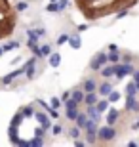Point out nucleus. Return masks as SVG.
I'll return each mask as SVG.
<instances>
[{"label":"nucleus","instance_id":"1","mask_svg":"<svg viewBox=\"0 0 139 147\" xmlns=\"http://www.w3.org/2000/svg\"><path fill=\"white\" fill-rule=\"evenodd\" d=\"M109 61V54H105V52H99V54L91 59L90 63V69L91 71H101L103 67H105V63Z\"/></svg>","mask_w":139,"mask_h":147},{"label":"nucleus","instance_id":"2","mask_svg":"<svg viewBox=\"0 0 139 147\" xmlns=\"http://www.w3.org/2000/svg\"><path fill=\"white\" fill-rule=\"evenodd\" d=\"M114 136H116V130H114L111 124L97 130V138H99L101 142H111V140H114Z\"/></svg>","mask_w":139,"mask_h":147},{"label":"nucleus","instance_id":"3","mask_svg":"<svg viewBox=\"0 0 139 147\" xmlns=\"http://www.w3.org/2000/svg\"><path fill=\"white\" fill-rule=\"evenodd\" d=\"M126 75H134V67L130 63H124V65H118L116 63V76L118 78H124Z\"/></svg>","mask_w":139,"mask_h":147},{"label":"nucleus","instance_id":"4","mask_svg":"<svg viewBox=\"0 0 139 147\" xmlns=\"http://www.w3.org/2000/svg\"><path fill=\"white\" fill-rule=\"evenodd\" d=\"M126 109L128 111H139V103L134 96H128V99H126Z\"/></svg>","mask_w":139,"mask_h":147},{"label":"nucleus","instance_id":"5","mask_svg":"<svg viewBox=\"0 0 139 147\" xmlns=\"http://www.w3.org/2000/svg\"><path fill=\"white\" fill-rule=\"evenodd\" d=\"M118 117H120V113H118L116 109H111V111H109V115H107V124L114 126L118 122Z\"/></svg>","mask_w":139,"mask_h":147},{"label":"nucleus","instance_id":"6","mask_svg":"<svg viewBox=\"0 0 139 147\" xmlns=\"http://www.w3.org/2000/svg\"><path fill=\"white\" fill-rule=\"evenodd\" d=\"M99 113H101V111L97 109V105H88V117H90L91 120H99Z\"/></svg>","mask_w":139,"mask_h":147},{"label":"nucleus","instance_id":"7","mask_svg":"<svg viewBox=\"0 0 139 147\" xmlns=\"http://www.w3.org/2000/svg\"><path fill=\"white\" fill-rule=\"evenodd\" d=\"M34 61H36V55H34V57H31V59H29V63L25 65V73H27L29 78H32V76H34Z\"/></svg>","mask_w":139,"mask_h":147},{"label":"nucleus","instance_id":"8","mask_svg":"<svg viewBox=\"0 0 139 147\" xmlns=\"http://www.w3.org/2000/svg\"><path fill=\"white\" fill-rule=\"evenodd\" d=\"M97 94L95 92H86V99H84V103L86 105H97Z\"/></svg>","mask_w":139,"mask_h":147},{"label":"nucleus","instance_id":"9","mask_svg":"<svg viewBox=\"0 0 139 147\" xmlns=\"http://www.w3.org/2000/svg\"><path fill=\"white\" fill-rule=\"evenodd\" d=\"M25 71V67H21V69H17V71H13V73H10V75H6L4 78H2V82H4V84H10L11 80H13V78H15L17 75H21V73Z\"/></svg>","mask_w":139,"mask_h":147},{"label":"nucleus","instance_id":"10","mask_svg":"<svg viewBox=\"0 0 139 147\" xmlns=\"http://www.w3.org/2000/svg\"><path fill=\"white\" fill-rule=\"evenodd\" d=\"M88 122H90V117H88V115H78V119H76V126H80V128H88Z\"/></svg>","mask_w":139,"mask_h":147},{"label":"nucleus","instance_id":"11","mask_svg":"<svg viewBox=\"0 0 139 147\" xmlns=\"http://www.w3.org/2000/svg\"><path fill=\"white\" fill-rule=\"evenodd\" d=\"M97 92L101 94V96H109V94L112 92V86H111V82H103L101 86H99V90Z\"/></svg>","mask_w":139,"mask_h":147},{"label":"nucleus","instance_id":"12","mask_svg":"<svg viewBox=\"0 0 139 147\" xmlns=\"http://www.w3.org/2000/svg\"><path fill=\"white\" fill-rule=\"evenodd\" d=\"M101 75L107 78V76H111V75H116V63L114 65H111V67H103L101 69Z\"/></svg>","mask_w":139,"mask_h":147},{"label":"nucleus","instance_id":"13","mask_svg":"<svg viewBox=\"0 0 139 147\" xmlns=\"http://www.w3.org/2000/svg\"><path fill=\"white\" fill-rule=\"evenodd\" d=\"M95 88H97V84L91 78H88V80L84 82V92H95Z\"/></svg>","mask_w":139,"mask_h":147},{"label":"nucleus","instance_id":"14","mask_svg":"<svg viewBox=\"0 0 139 147\" xmlns=\"http://www.w3.org/2000/svg\"><path fill=\"white\" fill-rule=\"evenodd\" d=\"M23 117H25L23 111L15 113V115H13V119H11V126H19V124H21V120H23Z\"/></svg>","mask_w":139,"mask_h":147},{"label":"nucleus","instance_id":"15","mask_svg":"<svg viewBox=\"0 0 139 147\" xmlns=\"http://www.w3.org/2000/svg\"><path fill=\"white\" fill-rule=\"evenodd\" d=\"M109 105H111V101H109V98H105V99H101V101H97V109L103 113V111L109 109Z\"/></svg>","mask_w":139,"mask_h":147},{"label":"nucleus","instance_id":"16","mask_svg":"<svg viewBox=\"0 0 139 147\" xmlns=\"http://www.w3.org/2000/svg\"><path fill=\"white\" fill-rule=\"evenodd\" d=\"M59 63H61V55L59 54H52L50 55V65L52 67H59Z\"/></svg>","mask_w":139,"mask_h":147},{"label":"nucleus","instance_id":"17","mask_svg":"<svg viewBox=\"0 0 139 147\" xmlns=\"http://www.w3.org/2000/svg\"><path fill=\"white\" fill-rule=\"evenodd\" d=\"M135 92H139V90H137V86H135V80H134V82H130L128 86H126V94H128V96H134Z\"/></svg>","mask_w":139,"mask_h":147},{"label":"nucleus","instance_id":"18","mask_svg":"<svg viewBox=\"0 0 139 147\" xmlns=\"http://www.w3.org/2000/svg\"><path fill=\"white\" fill-rule=\"evenodd\" d=\"M73 98H75L78 103H82V101L86 99V96H84V92H82V90H75V92H73Z\"/></svg>","mask_w":139,"mask_h":147},{"label":"nucleus","instance_id":"19","mask_svg":"<svg viewBox=\"0 0 139 147\" xmlns=\"http://www.w3.org/2000/svg\"><path fill=\"white\" fill-rule=\"evenodd\" d=\"M76 105H78V101H76L73 96H71V98L65 101V107H67V109H76Z\"/></svg>","mask_w":139,"mask_h":147},{"label":"nucleus","instance_id":"20","mask_svg":"<svg viewBox=\"0 0 139 147\" xmlns=\"http://www.w3.org/2000/svg\"><path fill=\"white\" fill-rule=\"evenodd\" d=\"M109 61H111V63H118V61H120V54H118V50H114V52L109 54Z\"/></svg>","mask_w":139,"mask_h":147},{"label":"nucleus","instance_id":"21","mask_svg":"<svg viewBox=\"0 0 139 147\" xmlns=\"http://www.w3.org/2000/svg\"><path fill=\"white\" fill-rule=\"evenodd\" d=\"M78 115H80V113H78L76 109H67V119H69V120H76V119H78Z\"/></svg>","mask_w":139,"mask_h":147},{"label":"nucleus","instance_id":"22","mask_svg":"<svg viewBox=\"0 0 139 147\" xmlns=\"http://www.w3.org/2000/svg\"><path fill=\"white\" fill-rule=\"evenodd\" d=\"M69 44H71V46H73L75 50H78V48L82 46V44H80V38H78V36H73V38H69Z\"/></svg>","mask_w":139,"mask_h":147},{"label":"nucleus","instance_id":"23","mask_svg":"<svg viewBox=\"0 0 139 147\" xmlns=\"http://www.w3.org/2000/svg\"><path fill=\"white\" fill-rule=\"evenodd\" d=\"M69 136L73 138V140H78V138H80V126H78V128H71Z\"/></svg>","mask_w":139,"mask_h":147},{"label":"nucleus","instance_id":"24","mask_svg":"<svg viewBox=\"0 0 139 147\" xmlns=\"http://www.w3.org/2000/svg\"><path fill=\"white\" fill-rule=\"evenodd\" d=\"M107 98H109V101H111V103H114V101H118V99H120V94H118V92H114V90H112V92L109 94Z\"/></svg>","mask_w":139,"mask_h":147},{"label":"nucleus","instance_id":"25","mask_svg":"<svg viewBox=\"0 0 139 147\" xmlns=\"http://www.w3.org/2000/svg\"><path fill=\"white\" fill-rule=\"evenodd\" d=\"M23 115H25V117H34V109H32L31 105H27V107H23Z\"/></svg>","mask_w":139,"mask_h":147},{"label":"nucleus","instance_id":"26","mask_svg":"<svg viewBox=\"0 0 139 147\" xmlns=\"http://www.w3.org/2000/svg\"><path fill=\"white\" fill-rule=\"evenodd\" d=\"M13 48H19V42H10L4 46V52H8V50H13Z\"/></svg>","mask_w":139,"mask_h":147},{"label":"nucleus","instance_id":"27","mask_svg":"<svg viewBox=\"0 0 139 147\" xmlns=\"http://www.w3.org/2000/svg\"><path fill=\"white\" fill-rule=\"evenodd\" d=\"M42 143H44L42 136H36L34 140H31V145H42Z\"/></svg>","mask_w":139,"mask_h":147},{"label":"nucleus","instance_id":"28","mask_svg":"<svg viewBox=\"0 0 139 147\" xmlns=\"http://www.w3.org/2000/svg\"><path fill=\"white\" fill-rule=\"evenodd\" d=\"M52 132H54V136H59V134L63 132V128H61L59 124H54V126H52Z\"/></svg>","mask_w":139,"mask_h":147},{"label":"nucleus","instance_id":"29","mask_svg":"<svg viewBox=\"0 0 139 147\" xmlns=\"http://www.w3.org/2000/svg\"><path fill=\"white\" fill-rule=\"evenodd\" d=\"M46 10H48V11H59V4H57V2H52Z\"/></svg>","mask_w":139,"mask_h":147},{"label":"nucleus","instance_id":"30","mask_svg":"<svg viewBox=\"0 0 139 147\" xmlns=\"http://www.w3.org/2000/svg\"><path fill=\"white\" fill-rule=\"evenodd\" d=\"M50 103H52V107H54V109H59V105H61V99L52 98V101H50Z\"/></svg>","mask_w":139,"mask_h":147},{"label":"nucleus","instance_id":"31","mask_svg":"<svg viewBox=\"0 0 139 147\" xmlns=\"http://www.w3.org/2000/svg\"><path fill=\"white\" fill-rule=\"evenodd\" d=\"M27 38H34V40H36L38 33H36V31H32V29H29V31H27Z\"/></svg>","mask_w":139,"mask_h":147},{"label":"nucleus","instance_id":"32","mask_svg":"<svg viewBox=\"0 0 139 147\" xmlns=\"http://www.w3.org/2000/svg\"><path fill=\"white\" fill-rule=\"evenodd\" d=\"M15 10H17V11L27 10V2H19V4H15Z\"/></svg>","mask_w":139,"mask_h":147},{"label":"nucleus","instance_id":"33","mask_svg":"<svg viewBox=\"0 0 139 147\" xmlns=\"http://www.w3.org/2000/svg\"><path fill=\"white\" fill-rule=\"evenodd\" d=\"M34 117H36V120H38V122H40V124H42L44 120L48 119V117H46V115H40V113H34Z\"/></svg>","mask_w":139,"mask_h":147},{"label":"nucleus","instance_id":"34","mask_svg":"<svg viewBox=\"0 0 139 147\" xmlns=\"http://www.w3.org/2000/svg\"><path fill=\"white\" fill-rule=\"evenodd\" d=\"M63 42H69V36H67V34H61V36L57 38V44H63Z\"/></svg>","mask_w":139,"mask_h":147},{"label":"nucleus","instance_id":"35","mask_svg":"<svg viewBox=\"0 0 139 147\" xmlns=\"http://www.w3.org/2000/svg\"><path fill=\"white\" fill-rule=\"evenodd\" d=\"M42 54L44 55H52V48H50V46H42Z\"/></svg>","mask_w":139,"mask_h":147},{"label":"nucleus","instance_id":"36","mask_svg":"<svg viewBox=\"0 0 139 147\" xmlns=\"http://www.w3.org/2000/svg\"><path fill=\"white\" fill-rule=\"evenodd\" d=\"M126 16H128V10H120V11L116 13V17H118V19H120V17H126Z\"/></svg>","mask_w":139,"mask_h":147},{"label":"nucleus","instance_id":"37","mask_svg":"<svg viewBox=\"0 0 139 147\" xmlns=\"http://www.w3.org/2000/svg\"><path fill=\"white\" fill-rule=\"evenodd\" d=\"M65 6H67V0H61V2H59V11L65 10Z\"/></svg>","mask_w":139,"mask_h":147},{"label":"nucleus","instance_id":"38","mask_svg":"<svg viewBox=\"0 0 139 147\" xmlns=\"http://www.w3.org/2000/svg\"><path fill=\"white\" fill-rule=\"evenodd\" d=\"M36 33H38V36H44V34H46V31H44V29H36Z\"/></svg>","mask_w":139,"mask_h":147},{"label":"nucleus","instance_id":"39","mask_svg":"<svg viewBox=\"0 0 139 147\" xmlns=\"http://www.w3.org/2000/svg\"><path fill=\"white\" fill-rule=\"evenodd\" d=\"M109 50H111V52H114V50H118V46H116V44H109Z\"/></svg>","mask_w":139,"mask_h":147},{"label":"nucleus","instance_id":"40","mask_svg":"<svg viewBox=\"0 0 139 147\" xmlns=\"http://www.w3.org/2000/svg\"><path fill=\"white\" fill-rule=\"evenodd\" d=\"M86 29H88V25H78V31H80V33H82V31H86Z\"/></svg>","mask_w":139,"mask_h":147},{"label":"nucleus","instance_id":"41","mask_svg":"<svg viewBox=\"0 0 139 147\" xmlns=\"http://www.w3.org/2000/svg\"><path fill=\"white\" fill-rule=\"evenodd\" d=\"M134 80H139V71H134Z\"/></svg>","mask_w":139,"mask_h":147},{"label":"nucleus","instance_id":"42","mask_svg":"<svg viewBox=\"0 0 139 147\" xmlns=\"http://www.w3.org/2000/svg\"><path fill=\"white\" fill-rule=\"evenodd\" d=\"M134 128H135V130H137V128H139V120H137V122H135V124H134Z\"/></svg>","mask_w":139,"mask_h":147},{"label":"nucleus","instance_id":"43","mask_svg":"<svg viewBox=\"0 0 139 147\" xmlns=\"http://www.w3.org/2000/svg\"><path fill=\"white\" fill-rule=\"evenodd\" d=\"M135 86H137V90H139V80H135Z\"/></svg>","mask_w":139,"mask_h":147},{"label":"nucleus","instance_id":"44","mask_svg":"<svg viewBox=\"0 0 139 147\" xmlns=\"http://www.w3.org/2000/svg\"><path fill=\"white\" fill-rule=\"evenodd\" d=\"M2 52H4V48H0V55H2Z\"/></svg>","mask_w":139,"mask_h":147},{"label":"nucleus","instance_id":"45","mask_svg":"<svg viewBox=\"0 0 139 147\" xmlns=\"http://www.w3.org/2000/svg\"><path fill=\"white\" fill-rule=\"evenodd\" d=\"M50 2H57V0H50Z\"/></svg>","mask_w":139,"mask_h":147}]
</instances>
